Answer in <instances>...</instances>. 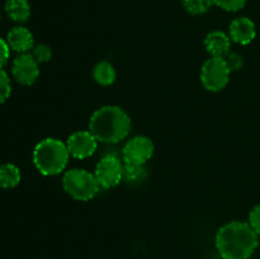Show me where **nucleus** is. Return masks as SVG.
<instances>
[{
    "label": "nucleus",
    "instance_id": "11",
    "mask_svg": "<svg viewBox=\"0 0 260 259\" xmlns=\"http://www.w3.org/2000/svg\"><path fill=\"white\" fill-rule=\"evenodd\" d=\"M7 42L10 50L18 53H28L35 47V38H33L32 32L20 25L12 28L8 32Z\"/></svg>",
    "mask_w": 260,
    "mask_h": 259
},
{
    "label": "nucleus",
    "instance_id": "20",
    "mask_svg": "<svg viewBox=\"0 0 260 259\" xmlns=\"http://www.w3.org/2000/svg\"><path fill=\"white\" fill-rule=\"evenodd\" d=\"M213 4L226 12H239L245 7L246 0H213Z\"/></svg>",
    "mask_w": 260,
    "mask_h": 259
},
{
    "label": "nucleus",
    "instance_id": "15",
    "mask_svg": "<svg viewBox=\"0 0 260 259\" xmlns=\"http://www.w3.org/2000/svg\"><path fill=\"white\" fill-rule=\"evenodd\" d=\"M20 178V170L17 165L14 164H2L0 165V187L5 188V189H10L19 184Z\"/></svg>",
    "mask_w": 260,
    "mask_h": 259
},
{
    "label": "nucleus",
    "instance_id": "2",
    "mask_svg": "<svg viewBox=\"0 0 260 259\" xmlns=\"http://www.w3.org/2000/svg\"><path fill=\"white\" fill-rule=\"evenodd\" d=\"M131 130V118L117 106H103L96 109L89 121V131L98 142L117 144L126 139Z\"/></svg>",
    "mask_w": 260,
    "mask_h": 259
},
{
    "label": "nucleus",
    "instance_id": "17",
    "mask_svg": "<svg viewBox=\"0 0 260 259\" xmlns=\"http://www.w3.org/2000/svg\"><path fill=\"white\" fill-rule=\"evenodd\" d=\"M185 10L193 15L205 14L213 5V0H183Z\"/></svg>",
    "mask_w": 260,
    "mask_h": 259
},
{
    "label": "nucleus",
    "instance_id": "13",
    "mask_svg": "<svg viewBox=\"0 0 260 259\" xmlns=\"http://www.w3.org/2000/svg\"><path fill=\"white\" fill-rule=\"evenodd\" d=\"M5 13L14 22L24 23L30 17V5L28 0H7Z\"/></svg>",
    "mask_w": 260,
    "mask_h": 259
},
{
    "label": "nucleus",
    "instance_id": "1",
    "mask_svg": "<svg viewBox=\"0 0 260 259\" xmlns=\"http://www.w3.org/2000/svg\"><path fill=\"white\" fill-rule=\"evenodd\" d=\"M258 234L249 222L226 223L216 235V248L223 259H249L258 248Z\"/></svg>",
    "mask_w": 260,
    "mask_h": 259
},
{
    "label": "nucleus",
    "instance_id": "10",
    "mask_svg": "<svg viewBox=\"0 0 260 259\" xmlns=\"http://www.w3.org/2000/svg\"><path fill=\"white\" fill-rule=\"evenodd\" d=\"M229 36L231 41L239 45H249L254 41L256 36L255 24L251 19L246 17L236 18L231 22L229 28Z\"/></svg>",
    "mask_w": 260,
    "mask_h": 259
},
{
    "label": "nucleus",
    "instance_id": "6",
    "mask_svg": "<svg viewBox=\"0 0 260 259\" xmlns=\"http://www.w3.org/2000/svg\"><path fill=\"white\" fill-rule=\"evenodd\" d=\"M94 175L101 187H116L123 180V163L114 155L103 156L96 164Z\"/></svg>",
    "mask_w": 260,
    "mask_h": 259
},
{
    "label": "nucleus",
    "instance_id": "5",
    "mask_svg": "<svg viewBox=\"0 0 260 259\" xmlns=\"http://www.w3.org/2000/svg\"><path fill=\"white\" fill-rule=\"evenodd\" d=\"M231 70L225 58L211 57L203 63L201 70V81L210 91H221L226 88L230 80Z\"/></svg>",
    "mask_w": 260,
    "mask_h": 259
},
{
    "label": "nucleus",
    "instance_id": "7",
    "mask_svg": "<svg viewBox=\"0 0 260 259\" xmlns=\"http://www.w3.org/2000/svg\"><path fill=\"white\" fill-rule=\"evenodd\" d=\"M154 142L147 136H135L124 144L122 149L123 163L128 164H146L154 155Z\"/></svg>",
    "mask_w": 260,
    "mask_h": 259
},
{
    "label": "nucleus",
    "instance_id": "8",
    "mask_svg": "<svg viewBox=\"0 0 260 259\" xmlns=\"http://www.w3.org/2000/svg\"><path fill=\"white\" fill-rule=\"evenodd\" d=\"M38 65L40 63L35 60L32 53H19L13 61V76L22 85H33L40 76Z\"/></svg>",
    "mask_w": 260,
    "mask_h": 259
},
{
    "label": "nucleus",
    "instance_id": "9",
    "mask_svg": "<svg viewBox=\"0 0 260 259\" xmlns=\"http://www.w3.org/2000/svg\"><path fill=\"white\" fill-rule=\"evenodd\" d=\"M70 156L83 160L90 157L98 147V140L90 131H76L66 140Z\"/></svg>",
    "mask_w": 260,
    "mask_h": 259
},
{
    "label": "nucleus",
    "instance_id": "18",
    "mask_svg": "<svg viewBox=\"0 0 260 259\" xmlns=\"http://www.w3.org/2000/svg\"><path fill=\"white\" fill-rule=\"evenodd\" d=\"M32 56L35 57V60L38 63L47 62L52 57V50L48 45L46 43H40V45H36L32 50Z\"/></svg>",
    "mask_w": 260,
    "mask_h": 259
},
{
    "label": "nucleus",
    "instance_id": "4",
    "mask_svg": "<svg viewBox=\"0 0 260 259\" xmlns=\"http://www.w3.org/2000/svg\"><path fill=\"white\" fill-rule=\"evenodd\" d=\"M62 187L65 192L74 200L90 201L99 192L101 185L93 173L85 169L74 168L63 174Z\"/></svg>",
    "mask_w": 260,
    "mask_h": 259
},
{
    "label": "nucleus",
    "instance_id": "14",
    "mask_svg": "<svg viewBox=\"0 0 260 259\" xmlns=\"http://www.w3.org/2000/svg\"><path fill=\"white\" fill-rule=\"evenodd\" d=\"M116 69L108 61H101L93 69V78L99 85H112L116 80Z\"/></svg>",
    "mask_w": 260,
    "mask_h": 259
},
{
    "label": "nucleus",
    "instance_id": "22",
    "mask_svg": "<svg viewBox=\"0 0 260 259\" xmlns=\"http://www.w3.org/2000/svg\"><path fill=\"white\" fill-rule=\"evenodd\" d=\"M249 225L260 235V205H256L249 213Z\"/></svg>",
    "mask_w": 260,
    "mask_h": 259
},
{
    "label": "nucleus",
    "instance_id": "21",
    "mask_svg": "<svg viewBox=\"0 0 260 259\" xmlns=\"http://www.w3.org/2000/svg\"><path fill=\"white\" fill-rule=\"evenodd\" d=\"M226 63H228L229 69L231 71H238L243 68L244 65V58L243 56L239 55L238 52H230L228 56L225 57Z\"/></svg>",
    "mask_w": 260,
    "mask_h": 259
},
{
    "label": "nucleus",
    "instance_id": "23",
    "mask_svg": "<svg viewBox=\"0 0 260 259\" xmlns=\"http://www.w3.org/2000/svg\"><path fill=\"white\" fill-rule=\"evenodd\" d=\"M9 56H10L9 45H8L7 41L0 38V69H3L5 65H7L8 60H9Z\"/></svg>",
    "mask_w": 260,
    "mask_h": 259
},
{
    "label": "nucleus",
    "instance_id": "12",
    "mask_svg": "<svg viewBox=\"0 0 260 259\" xmlns=\"http://www.w3.org/2000/svg\"><path fill=\"white\" fill-rule=\"evenodd\" d=\"M205 46L211 57L225 58L230 53L231 38L221 30H212L205 38Z\"/></svg>",
    "mask_w": 260,
    "mask_h": 259
},
{
    "label": "nucleus",
    "instance_id": "3",
    "mask_svg": "<svg viewBox=\"0 0 260 259\" xmlns=\"http://www.w3.org/2000/svg\"><path fill=\"white\" fill-rule=\"evenodd\" d=\"M70 152L66 142L48 137L36 145L33 150V163L38 172L47 177L57 175L68 167Z\"/></svg>",
    "mask_w": 260,
    "mask_h": 259
},
{
    "label": "nucleus",
    "instance_id": "16",
    "mask_svg": "<svg viewBox=\"0 0 260 259\" xmlns=\"http://www.w3.org/2000/svg\"><path fill=\"white\" fill-rule=\"evenodd\" d=\"M146 178V168L141 164L123 163V180L128 184H139Z\"/></svg>",
    "mask_w": 260,
    "mask_h": 259
},
{
    "label": "nucleus",
    "instance_id": "19",
    "mask_svg": "<svg viewBox=\"0 0 260 259\" xmlns=\"http://www.w3.org/2000/svg\"><path fill=\"white\" fill-rule=\"evenodd\" d=\"M12 93V83L4 69H0V104L4 103Z\"/></svg>",
    "mask_w": 260,
    "mask_h": 259
}]
</instances>
